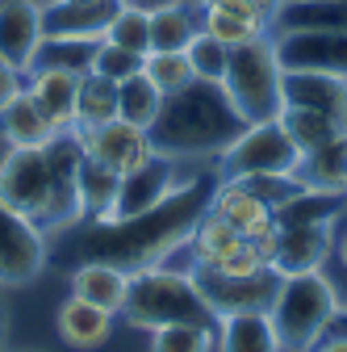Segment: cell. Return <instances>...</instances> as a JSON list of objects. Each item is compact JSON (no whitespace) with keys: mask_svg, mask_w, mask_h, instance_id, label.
Returning <instances> with one entry per match:
<instances>
[{"mask_svg":"<svg viewBox=\"0 0 347 352\" xmlns=\"http://www.w3.org/2000/svg\"><path fill=\"white\" fill-rule=\"evenodd\" d=\"M218 176H193L180 181L159 206L130 218H75L71 227L55 231L47 243V260L75 269L84 260L117 264L125 273L163 264L176 248H189L197 223L209 214Z\"/></svg>","mask_w":347,"mask_h":352,"instance_id":"6da1fadb","label":"cell"},{"mask_svg":"<svg viewBox=\"0 0 347 352\" xmlns=\"http://www.w3.org/2000/svg\"><path fill=\"white\" fill-rule=\"evenodd\" d=\"M80 160L84 147L75 130L55 135L47 147H9V155L0 160V201L29 214L42 235L71 227L80 218Z\"/></svg>","mask_w":347,"mask_h":352,"instance_id":"7a4b0ae2","label":"cell"},{"mask_svg":"<svg viewBox=\"0 0 347 352\" xmlns=\"http://www.w3.org/2000/svg\"><path fill=\"white\" fill-rule=\"evenodd\" d=\"M243 113L226 97L222 84L193 80L180 93H167L159 105V118L151 122L155 151L171 160H197V155H222L243 135Z\"/></svg>","mask_w":347,"mask_h":352,"instance_id":"3957f363","label":"cell"},{"mask_svg":"<svg viewBox=\"0 0 347 352\" xmlns=\"http://www.w3.org/2000/svg\"><path fill=\"white\" fill-rule=\"evenodd\" d=\"M121 315L130 327H143V331H155L167 323H213L193 273L189 269L176 273V269H163V264L130 273Z\"/></svg>","mask_w":347,"mask_h":352,"instance_id":"277c9868","label":"cell"},{"mask_svg":"<svg viewBox=\"0 0 347 352\" xmlns=\"http://www.w3.org/2000/svg\"><path fill=\"white\" fill-rule=\"evenodd\" d=\"M339 311V289H335V277H326L322 269L314 273H297V277H280V289H276V302L268 306V319L276 327V340L285 352H310L331 315Z\"/></svg>","mask_w":347,"mask_h":352,"instance_id":"5b68a950","label":"cell"},{"mask_svg":"<svg viewBox=\"0 0 347 352\" xmlns=\"http://www.w3.org/2000/svg\"><path fill=\"white\" fill-rule=\"evenodd\" d=\"M222 88H226V97L235 101V109L243 113L247 126L280 118V109H285V67L276 59L272 34L230 51Z\"/></svg>","mask_w":347,"mask_h":352,"instance_id":"8992f818","label":"cell"},{"mask_svg":"<svg viewBox=\"0 0 347 352\" xmlns=\"http://www.w3.org/2000/svg\"><path fill=\"white\" fill-rule=\"evenodd\" d=\"M301 147L289 139L285 122H251L222 151V176H297Z\"/></svg>","mask_w":347,"mask_h":352,"instance_id":"52a82bcc","label":"cell"},{"mask_svg":"<svg viewBox=\"0 0 347 352\" xmlns=\"http://www.w3.org/2000/svg\"><path fill=\"white\" fill-rule=\"evenodd\" d=\"M193 281L209 306L213 319H226V315H243V311H268L276 302V289H280V273L276 269H259V273H247V277H230V273H213V269H201L193 264Z\"/></svg>","mask_w":347,"mask_h":352,"instance_id":"ba28073f","label":"cell"},{"mask_svg":"<svg viewBox=\"0 0 347 352\" xmlns=\"http://www.w3.org/2000/svg\"><path fill=\"white\" fill-rule=\"evenodd\" d=\"M47 269V235L29 214L0 201V285H29Z\"/></svg>","mask_w":347,"mask_h":352,"instance_id":"9c48e42d","label":"cell"},{"mask_svg":"<svg viewBox=\"0 0 347 352\" xmlns=\"http://www.w3.org/2000/svg\"><path fill=\"white\" fill-rule=\"evenodd\" d=\"M276 59L285 72H318L347 80V34L335 30H276Z\"/></svg>","mask_w":347,"mask_h":352,"instance_id":"30bf717a","label":"cell"},{"mask_svg":"<svg viewBox=\"0 0 347 352\" xmlns=\"http://www.w3.org/2000/svg\"><path fill=\"white\" fill-rule=\"evenodd\" d=\"M197 25L235 51L272 34V5H259V0H201Z\"/></svg>","mask_w":347,"mask_h":352,"instance_id":"8fae6325","label":"cell"},{"mask_svg":"<svg viewBox=\"0 0 347 352\" xmlns=\"http://www.w3.org/2000/svg\"><path fill=\"white\" fill-rule=\"evenodd\" d=\"M75 135H80L84 155H93L97 164L113 168L117 176H121V172H130V168H139V164H147V160L155 155L151 135H147L143 126L125 122V118L101 122V126H93V130H75Z\"/></svg>","mask_w":347,"mask_h":352,"instance_id":"7c38bea8","label":"cell"},{"mask_svg":"<svg viewBox=\"0 0 347 352\" xmlns=\"http://www.w3.org/2000/svg\"><path fill=\"white\" fill-rule=\"evenodd\" d=\"M176 164H180V160L155 151L147 164L121 172V176H117V197H113V214H109V218H130V214H143V210L159 206L171 189L180 185Z\"/></svg>","mask_w":347,"mask_h":352,"instance_id":"4fadbf2b","label":"cell"},{"mask_svg":"<svg viewBox=\"0 0 347 352\" xmlns=\"http://www.w3.org/2000/svg\"><path fill=\"white\" fill-rule=\"evenodd\" d=\"M125 0H42V38L101 42Z\"/></svg>","mask_w":347,"mask_h":352,"instance_id":"5bb4252c","label":"cell"},{"mask_svg":"<svg viewBox=\"0 0 347 352\" xmlns=\"http://www.w3.org/2000/svg\"><path fill=\"white\" fill-rule=\"evenodd\" d=\"M42 42V0H0V63L21 76L34 67Z\"/></svg>","mask_w":347,"mask_h":352,"instance_id":"9a60e30c","label":"cell"},{"mask_svg":"<svg viewBox=\"0 0 347 352\" xmlns=\"http://www.w3.org/2000/svg\"><path fill=\"white\" fill-rule=\"evenodd\" d=\"M335 243V227H276V252H272V269L280 277L297 273H314L326 264Z\"/></svg>","mask_w":347,"mask_h":352,"instance_id":"2e32d148","label":"cell"},{"mask_svg":"<svg viewBox=\"0 0 347 352\" xmlns=\"http://www.w3.org/2000/svg\"><path fill=\"white\" fill-rule=\"evenodd\" d=\"M209 210L226 218V223L247 235V239H264L276 231V218H272V206L268 201H259L251 189H243L239 181H230V176H218V189H213V201Z\"/></svg>","mask_w":347,"mask_h":352,"instance_id":"e0dca14e","label":"cell"},{"mask_svg":"<svg viewBox=\"0 0 347 352\" xmlns=\"http://www.w3.org/2000/svg\"><path fill=\"white\" fill-rule=\"evenodd\" d=\"M285 105L293 109H314L331 122L347 126V80L318 76V72H285Z\"/></svg>","mask_w":347,"mask_h":352,"instance_id":"ac0fdd59","label":"cell"},{"mask_svg":"<svg viewBox=\"0 0 347 352\" xmlns=\"http://www.w3.org/2000/svg\"><path fill=\"white\" fill-rule=\"evenodd\" d=\"M25 93L38 101V109L51 118V126L59 130H75V93H80V76L71 72H55V67H34L25 72Z\"/></svg>","mask_w":347,"mask_h":352,"instance_id":"d6986e66","label":"cell"},{"mask_svg":"<svg viewBox=\"0 0 347 352\" xmlns=\"http://www.w3.org/2000/svg\"><path fill=\"white\" fill-rule=\"evenodd\" d=\"M125 289H130V273L117 264H101V260H84L71 269V294L101 306L109 315H121L125 306Z\"/></svg>","mask_w":347,"mask_h":352,"instance_id":"ffe728a7","label":"cell"},{"mask_svg":"<svg viewBox=\"0 0 347 352\" xmlns=\"http://www.w3.org/2000/svg\"><path fill=\"white\" fill-rule=\"evenodd\" d=\"M0 135H5L9 147H47L59 130L51 126L47 113L38 109V101L21 88V93H17L5 109H0Z\"/></svg>","mask_w":347,"mask_h":352,"instance_id":"44dd1931","label":"cell"},{"mask_svg":"<svg viewBox=\"0 0 347 352\" xmlns=\"http://www.w3.org/2000/svg\"><path fill=\"white\" fill-rule=\"evenodd\" d=\"M347 210V197L343 193H331V189H301L297 197H289L285 206L272 210L276 227H335L339 214Z\"/></svg>","mask_w":347,"mask_h":352,"instance_id":"7402d4cb","label":"cell"},{"mask_svg":"<svg viewBox=\"0 0 347 352\" xmlns=\"http://www.w3.org/2000/svg\"><path fill=\"white\" fill-rule=\"evenodd\" d=\"M272 30H335V34H347V0H276Z\"/></svg>","mask_w":347,"mask_h":352,"instance_id":"603a6c76","label":"cell"},{"mask_svg":"<svg viewBox=\"0 0 347 352\" xmlns=\"http://www.w3.org/2000/svg\"><path fill=\"white\" fill-rule=\"evenodd\" d=\"M218 352H280L268 311H243L218 319Z\"/></svg>","mask_w":347,"mask_h":352,"instance_id":"cb8c5ba5","label":"cell"},{"mask_svg":"<svg viewBox=\"0 0 347 352\" xmlns=\"http://www.w3.org/2000/svg\"><path fill=\"white\" fill-rule=\"evenodd\" d=\"M109 327H113V315L93 306V302H84V298H75V294L59 306V336L71 348H101L109 340Z\"/></svg>","mask_w":347,"mask_h":352,"instance_id":"d4e9b609","label":"cell"},{"mask_svg":"<svg viewBox=\"0 0 347 352\" xmlns=\"http://www.w3.org/2000/svg\"><path fill=\"white\" fill-rule=\"evenodd\" d=\"M75 189H80V218H109L117 197V172L84 155L75 172Z\"/></svg>","mask_w":347,"mask_h":352,"instance_id":"484cf974","label":"cell"},{"mask_svg":"<svg viewBox=\"0 0 347 352\" xmlns=\"http://www.w3.org/2000/svg\"><path fill=\"white\" fill-rule=\"evenodd\" d=\"M113 118H117V84L97 72H84L75 93V130H93Z\"/></svg>","mask_w":347,"mask_h":352,"instance_id":"4316f807","label":"cell"},{"mask_svg":"<svg viewBox=\"0 0 347 352\" xmlns=\"http://www.w3.org/2000/svg\"><path fill=\"white\" fill-rule=\"evenodd\" d=\"M343 155H347V130H343V135H335L331 143H322V147H314V151L301 155V164H297V181L310 185V189H331V193H339Z\"/></svg>","mask_w":347,"mask_h":352,"instance_id":"83f0119b","label":"cell"},{"mask_svg":"<svg viewBox=\"0 0 347 352\" xmlns=\"http://www.w3.org/2000/svg\"><path fill=\"white\" fill-rule=\"evenodd\" d=\"M197 30H201L197 13L184 5V0L159 5V9H151V51H184Z\"/></svg>","mask_w":347,"mask_h":352,"instance_id":"f1b7e54d","label":"cell"},{"mask_svg":"<svg viewBox=\"0 0 347 352\" xmlns=\"http://www.w3.org/2000/svg\"><path fill=\"white\" fill-rule=\"evenodd\" d=\"M159 105H163V93L147 80V72H139V76H130V80L117 84V118L151 130V122L159 118Z\"/></svg>","mask_w":347,"mask_h":352,"instance_id":"f546056e","label":"cell"},{"mask_svg":"<svg viewBox=\"0 0 347 352\" xmlns=\"http://www.w3.org/2000/svg\"><path fill=\"white\" fill-rule=\"evenodd\" d=\"M93 51H97V42L42 38V42H38V55H34V67H55V72L84 76V72H93ZM34 67H29V72H34Z\"/></svg>","mask_w":347,"mask_h":352,"instance_id":"4dcf8cb0","label":"cell"},{"mask_svg":"<svg viewBox=\"0 0 347 352\" xmlns=\"http://www.w3.org/2000/svg\"><path fill=\"white\" fill-rule=\"evenodd\" d=\"M280 122H285V130H289V139L301 147V155L314 151V147H322V143H331L335 135H343V130H347V126L331 122L326 113H314V109H293V105H285V109H280Z\"/></svg>","mask_w":347,"mask_h":352,"instance_id":"1f68e13d","label":"cell"},{"mask_svg":"<svg viewBox=\"0 0 347 352\" xmlns=\"http://www.w3.org/2000/svg\"><path fill=\"white\" fill-rule=\"evenodd\" d=\"M184 59H189V67H193V80L222 84L226 63H230V47H222L218 38H209L205 30H197V34L189 38V47H184Z\"/></svg>","mask_w":347,"mask_h":352,"instance_id":"d6a6232c","label":"cell"},{"mask_svg":"<svg viewBox=\"0 0 347 352\" xmlns=\"http://www.w3.org/2000/svg\"><path fill=\"white\" fill-rule=\"evenodd\" d=\"M109 42H117V47L134 51V55H147L151 51V9H139V5H125L117 9V17L109 21Z\"/></svg>","mask_w":347,"mask_h":352,"instance_id":"836d02e7","label":"cell"},{"mask_svg":"<svg viewBox=\"0 0 347 352\" xmlns=\"http://www.w3.org/2000/svg\"><path fill=\"white\" fill-rule=\"evenodd\" d=\"M143 72H147V80L159 88L163 97L167 93H180L184 84H193V67H189L184 51H147Z\"/></svg>","mask_w":347,"mask_h":352,"instance_id":"e575fe53","label":"cell"},{"mask_svg":"<svg viewBox=\"0 0 347 352\" xmlns=\"http://www.w3.org/2000/svg\"><path fill=\"white\" fill-rule=\"evenodd\" d=\"M213 331L209 323H167L151 331V352H209Z\"/></svg>","mask_w":347,"mask_h":352,"instance_id":"d590c367","label":"cell"},{"mask_svg":"<svg viewBox=\"0 0 347 352\" xmlns=\"http://www.w3.org/2000/svg\"><path fill=\"white\" fill-rule=\"evenodd\" d=\"M143 59H147V55H134V51L117 47V42L101 38L97 51H93V72L105 76V80H113V84H121V80H130V76L143 72Z\"/></svg>","mask_w":347,"mask_h":352,"instance_id":"8d00e7d4","label":"cell"},{"mask_svg":"<svg viewBox=\"0 0 347 352\" xmlns=\"http://www.w3.org/2000/svg\"><path fill=\"white\" fill-rule=\"evenodd\" d=\"M310 352H347V306H339V311L331 315L322 340H318Z\"/></svg>","mask_w":347,"mask_h":352,"instance_id":"74e56055","label":"cell"},{"mask_svg":"<svg viewBox=\"0 0 347 352\" xmlns=\"http://www.w3.org/2000/svg\"><path fill=\"white\" fill-rule=\"evenodd\" d=\"M25 88V76L17 72V67H9V63H0V109H5L17 93Z\"/></svg>","mask_w":347,"mask_h":352,"instance_id":"f35d334b","label":"cell"},{"mask_svg":"<svg viewBox=\"0 0 347 352\" xmlns=\"http://www.w3.org/2000/svg\"><path fill=\"white\" fill-rule=\"evenodd\" d=\"M331 252H335V264H339V273H347V227H343V231L335 235Z\"/></svg>","mask_w":347,"mask_h":352,"instance_id":"ab89813d","label":"cell"},{"mask_svg":"<svg viewBox=\"0 0 347 352\" xmlns=\"http://www.w3.org/2000/svg\"><path fill=\"white\" fill-rule=\"evenodd\" d=\"M5 336H9V311H5V298H0V348H5Z\"/></svg>","mask_w":347,"mask_h":352,"instance_id":"60d3db41","label":"cell"},{"mask_svg":"<svg viewBox=\"0 0 347 352\" xmlns=\"http://www.w3.org/2000/svg\"><path fill=\"white\" fill-rule=\"evenodd\" d=\"M130 5H139V9H159V5H176V0H130Z\"/></svg>","mask_w":347,"mask_h":352,"instance_id":"b9f144b4","label":"cell"},{"mask_svg":"<svg viewBox=\"0 0 347 352\" xmlns=\"http://www.w3.org/2000/svg\"><path fill=\"white\" fill-rule=\"evenodd\" d=\"M335 289H339V306H347V273H339V281H335Z\"/></svg>","mask_w":347,"mask_h":352,"instance_id":"7bdbcfd3","label":"cell"},{"mask_svg":"<svg viewBox=\"0 0 347 352\" xmlns=\"http://www.w3.org/2000/svg\"><path fill=\"white\" fill-rule=\"evenodd\" d=\"M339 193L347 197V155H343V172H339Z\"/></svg>","mask_w":347,"mask_h":352,"instance_id":"ee69618b","label":"cell"},{"mask_svg":"<svg viewBox=\"0 0 347 352\" xmlns=\"http://www.w3.org/2000/svg\"><path fill=\"white\" fill-rule=\"evenodd\" d=\"M9 155V143H5V135H0V160H5Z\"/></svg>","mask_w":347,"mask_h":352,"instance_id":"f6af8a7d","label":"cell"},{"mask_svg":"<svg viewBox=\"0 0 347 352\" xmlns=\"http://www.w3.org/2000/svg\"><path fill=\"white\" fill-rule=\"evenodd\" d=\"M259 5H272V9H276V0H259Z\"/></svg>","mask_w":347,"mask_h":352,"instance_id":"bcb514c9","label":"cell"}]
</instances>
